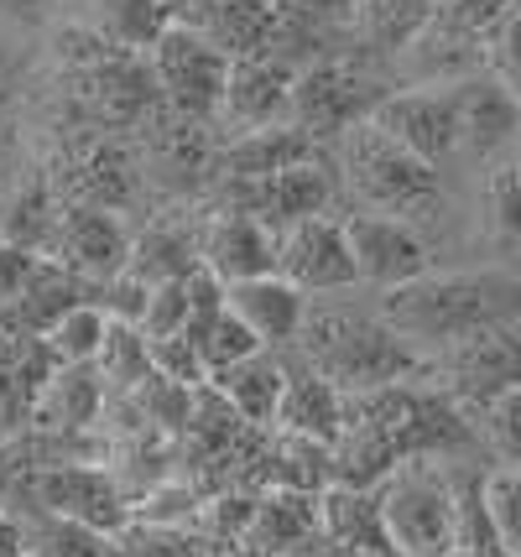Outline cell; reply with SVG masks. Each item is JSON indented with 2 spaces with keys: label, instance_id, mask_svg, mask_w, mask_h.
I'll list each match as a JSON object with an SVG mask.
<instances>
[{
  "label": "cell",
  "instance_id": "obj_1",
  "mask_svg": "<svg viewBox=\"0 0 521 557\" xmlns=\"http://www.w3.org/2000/svg\"><path fill=\"white\" fill-rule=\"evenodd\" d=\"M381 323L401 344H454L474 339L500 323H521V276L506 271H448V276H418L407 287L386 292Z\"/></svg>",
  "mask_w": 521,
  "mask_h": 557
},
{
  "label": "cell",
  "instance_id": "obj_2",
  "mask_svg": "<svg viewBox=\"0 0 521 557\" xmlns=\"http://www.w3.org/2000/svg\"><path fill=\"white\" fill-rule=\"evenodd\" d=\"M302 344H308V360L313 375H323L328 386L339 391H386L401 386L412 370H418V349L401 344L381 318H360V313H308L302 318Z\"/></svg>",
  "mask_w": 521,
  "mask_h": 557
},
{
  "label": "cell",
  "instance_id": "obj_3",
  "mask_svg": "<svg viewBox=\"0 0 521 557\" xmlns=\"http://www.w3.org/2000/svg\"><path fill=\"white\" fill-rule=\"evenodd\" d=\"M345 172L349 188L371 203L375 214L392 219H422L438 209V168L412 157L407 146H397L381 125L360 121L345 131Z\"/></svg>",
  "mask_w": 521,
  "mask_h": 557
},
{
  "label": "cell",
  "instance_id": "obj_4",
  "mask_svg": "<svg viewBox=\"0 0 521 557\" xmlns=\"http://www.w3.org/2000/svg\"><path fill=\"white\" fill-rule=\"evenodd\" d=\"M381 521L401 557H448L454 553V485L427 459L397 463L381 485Z\"/></svg>",
  "mask_w": 521,
  "mask_h": 557
},
{
  "label": "cell",
  "instance_id": "obj_5",
  "mask_svg": "<svg viewBox=\"0 0 521 557\" xmlns=\"http://www.w3.org/2000/svg\"><path fill=\"white\" fill-rule=\"evenodd\" d=\"M230 69H235V63L203 37V26H188V22H173L157 37V48H151L157 89H162V99L173 104L177 115H188V121H209L224 104Z\"/></svg>",
  "mask_w": 521,
  "mask_h": 557
},
{
  "label": "cell",
  "instance_id": "obj_6",
  "mask_svg": "<svg viewBox=\"0 0 521 557\" xmlns=\"http://www.w3.org/2000/svg\"><path fill=\"white\" fill-rule=\"evenodd\" d=\"M381 99L386 95L355 63L323 58V63H308L293 84V125L302 136H334V131L345 136L349 125L371 121Z\"/></svg>",
  "mask_w": 521,
  "mask_h": 557
},
{
  "label": "cell",
  "instance_id": "obj_7",
  "mask_svg": "<svg viewBox=\"0 0 521 557\" xmlns=\"http://www.w3.org/2000/svg\"><path fill=\"white\" fill-rule=\"evenodd\" d=\"M276 276H287L293 287L308 292H339L355 287V256H349V235L339 219H302L293 230L276 235Z\"/></svg>",
  "mask_w": 521,
  "mask_h": 557
},
{
  "label": "cell",
  "instance_id": "obj_8",
  "mask_svg": "<svg viewBox=\"0 0 521 557\" xmlns=\"http://www.w3.org/2000/svg\"><path fill=\"white\" fill-rule=\"evenodd\" d=\"M345 235H349V256H355V276L360 282L397 292L407 282L427 276V240L407 219L355 214V219H345Z\"/></svg>",
  "mask_w": 521,
  "mask_h": 557
},
{
  "label": "cell",
  "instance_id": "obj_9",
  "mask_svg": "<svg viewBox=\"0 0 521 557\" xmlns=\"http://www.w3.org/2000/svg\"><path fill=\"white\" fill-rule=\"evenodd\" d=\"M334 198V177L319 157L313 162H298V168H282L272 177H250V183H235V214H250L256 224H266L272 235L293 230L302 219H319Z\"/></svg>",
  "mask_w": 521,
  "mask_h": 557
},
{
  "label": "cell",
  "instance_id": "obj_10",
  "mask_svg": "<svg viewBox=\"0 0 521 557\" xmlns=\"http://www.w3.org/2000/svg\"><path fill=\"white\" fill-rule=\"evenodd\" d=\"M32 495L48 516H63V521H78L89 532H121L125 527V495L115 490V480L104 469H89V463H63V469H48L32 480Z\"/></svg>",
  "mask_w": 521,
  "mask_h": 557
},
{
  "label": "cell",
  "instance_id": "obj_11",
  "mask_svg": "<svg viewBox=\"0 0 521 557\" xmlns=\"http://www.w3.org/2000/svg\"><path fill=\"white\" fill-rule=\"evenodd\" d=\"M371 125H381L397 146H407L412 157L433 162L448 157L459 146V115H454V95L448 89H407V95H386L375 104Z\"/></svg>",
  "mask_w": 521,
  "mask_h": 557
},
{
  "label": "cell",
  "instance_id": "obj_12",
  "mask_svg": "<svg viewBox=\"0 0 521 557\" xmlns=\"http://www.w3.org/2000/svg\"><path fill=\"white\" fill-rule=\"evenodd\" d=\"M293 84H298V69L287 58H246L230 69V89H224L220 110L246 136L293 125Z\"/></svg>",
  "mask_w": 521,
  "mask_h": 557
},
{
  "label": "cell",
  "instance_id": "obj_13",
  "mask_svg": "<svg viewBox=\"0 0 521 557\" xmlns=\"http://www.w3.org/2000/svg\"><path fill=\"white\" fill-rule=\"evenodd\" d=\"M448 375L454 386L474 401H496L500 391L521 386V323H500L474 339L448 349Z\"/></svg>",
  "mask_w": 521,
  "mask_h": 557
},
{
  "label": "cell",
  "instance_id": "obj_14",
  "mask_svg": "<svg viewBox=\"0 0 521 557\" xmlns=\"http://www.w3.org/2000/svg\"><path fill=\"white\" fill-rule=\"evenodd\" d=\"M58 267H69L84 282V276H95V282H115L125 271V250H131V240H125L121 219L110 214V209H69L63 214V224H58Z\"/></svg>",
  "mask_w": 521,
  "mask_h": 557
},
{
  "label": "cell",
  "instance_id": "obj_15",
  "mask_svg": "<svg viewBox=\"0 0 521 557\" xmlns=\"http://www.w3.org/2000/svg\"><path fill=\"white\" fill-rule=\"evenodd\" d=\"M448 95H454V115H459V146H470L474 157H496L517 141L521 99L506 95L491 73L448 84Z\"/></svg>",
  "mask_w": 521,
  "mask_h": 557
},
{
  "label": "cell",
  "instance_id": "obj_16",
  "mask_svg": "<svg viewBox=\"0 0 521 557\" xmlns=\"http://www.w3.org/2000/svg\"><path fill=\"white\" fill-rule=\"evenodd\" d=\"M224 308L261 344H293L302 334V318H308V297L272 271V276H250V282L224 287Z\"/></svg>",
  "mask_w": 521,
  "mask_h": 557
},
{
  "label": "cell",
  "instance_id": "obj_17",
  "mask_svg": "<svg viewBox=\"0 0 521 557\" xmlns=\"http://www.w3.org/2000/svg\"><path fill=\"white\" fill-rule=\"evenodd\" d=\"M203 271H214L224 287H235V282H250V276H272L276 271V235L266 224H256L250 214H230L209 230V240L199 250Z\"/></svg>",
  "mask_w": 521,
  "mask_h": 557
},
{
  "label": "cell",
  "instance_id": "obj_18",
  "mask_svg": "<svg viewBox=\"0 0 521 557\" xmlns=\"http://www.w3.org/2000/svg\"><path fill=\"white\" fill-rule=\"evenodd\" d=\"M276 428H282V433H293V437H308V443L334 448L339 433H345V396L328 386L323 375H313V370L287 375L282 407H276Z\"/></svg>",
  "mask_w": 521,
  "mask_h": 557
},
{
  "label": "cell",
  "instance_id": "obj_19",
  "mask_svg": "<svg viewBox=\"0 0 521 557\" xmlns=\"http://www.w3.org/2000/svg\"><path fill=\"white\" fill-rule=\"evenodd\" d=\"M89 89H95V104L121 125L141 121L151 104L162 99L151 63H131V52H100L95 69H89Z\"/></svg>",
  "mask_w": 521,
  "mask_h": 557
},
{
  "label": "cell",
  "instance_id": "obj_20",
  "mask_svg": "<svg viewBox=\"0 0 521 557\" xmlns=\"http://www.w3.org/2000/svg\"><path fill=\"white\" fill-rule=\"evenodd\" d=\"M319 527L334 536L339 547H355V553H397L392 536H386V521H381L375 490L328 485L319 495Z\"/></svg>",
  "mask_w": 521,
  "mask_h": 557
},
{
  "label": "cell",
  "instance_id": "obj_21",
  "mask_svg": "<svg viewBox=\"0 0 521 557\" xmlns=\"http://www.w3.org/2000/svg\"><path fill=\"white\" fill-rule=\"evenodd\" d=\"M298 162H313V136H302L298 125H276V131H250L220 157V168L235 177V183H250V177H272L282 168H298Z\"/></svg>",
  "mask_w": 521,
  "mask_h": 557
},
{
  "label": "cell",
  "instance_id": "obj_22",
  "mask_svg": "<svg viewBox=\"0 0 521 557\" xmlns=\"http://www.w3.org/2000/svg\"><path fill=\"white\" fill-rule=\"evenodd\" d=\"M214 386H220V396L240 412L246 428H272L276 407H282V391H287V370L272 364L266 355H250L246 364L214 375Z\"/></svg>",
  "mask_w": 521,
  "mask_h": 557
},
{
  "label": "cell",
  "instance_id": "obj_23",
  "mask_svg": "<svg viewBox=\"0 0 521 557\" xmlns=\"http://www.w3.org/2000/svg\"><path fill=\"white\" fill-rule=\"evenodd\" d=\"M199 267H203L199 245L188 240L183 230H147V235H136V240H131L121 276L141 282V287H162V282H183V276H194Z\"/></svg>",
  "mask_w": 521,
  "mask_h": 557
},
{
  "label": "cell",
  "instance_id": "obj_24",
  "mask_svg": "<svg viewBox=\"0 0 521 557\" xmlns=\"http://www.w3.org/2000/svg\"><path fill=\"white\" fill-rule=\"evenodd\" d=\"M313 527H319V495L272 490L266 500H256L246 536H250V547H261V553H282V547H298Z\"/></svg>",
  "mask_w": 521,
  "mask_h": 557
},
{
  "label": "cell",
  "instance_id": "obj_25",
  "mask_svg": "<svg viewBox=\"0 0 521 557\" xmlns=\"http://www.w3.org/2000/svg\"><path fill=\"white\" fill-rule=\"evenodd\" d=\"M42 428H89L100 417V370L95 364H58L37 401Z\"/></svg>",
  "mask_w": 521,
  "mask_h": 557
},
{
  "label": "cell",
  "instance_id": "obj_26",
  "mask_svg": "<svg viewBox=\"0 0 521 557\" xmlns=\"http://www.w3.org/2000/svg\"><path fill=\"white\" fill-rule=\"evenodd\" d=\"M168 26H173V5L162 0H100V37L115 52H151Z\"/></svg>",
  "mask_w": 521,
  "mask_h": 557
},
{
  "label": "cell",
  "instance_id": "obj_27",
  "mask_svg": "<svg viewBox=\"0 0 521 557\" xmlns=\"http://www.w3.org/2000/svg\"><path fill=\"white\" fill-rule=\"evenodd\" d=\"M188 339H194V349H199L209 381L224 375V370H235V364H246L250 355H261V339H256V334H250L230 308H220V313H209L203 323H194V329H188Z\"/></svg>",
  "mask_w": 521,
  "mask_h": 557
},
{
  "label": "cell",
  "instance_id": "obj_28",
  "mask_svg": "<svg viewBox=\"0 0 521 557\" xmlns=\"http://www.w3.org/2000/svg\"><path fill=\"white\" fill-rule=\"evenodd\" d=\"M104 329H110V313L78 302L58 323H48L37 344L48 349L52 364H95V355H100V344H104Z\"/></svg>",
  "mask_w": 521,
  "mask_h": 557
},
{
  "label": "cell",
  "instance_id": "obj_29",
  "mask_svg": "<svg viewBox=\"0 0 521 557\" xmlns=\"http://www.w3.org/2000/svg\"><path fill=\"white\" fill-rule=\"evenodd\" d=\"M78 276L69 267H58V261H37V271L26 276L22 297H16V308L26 313V323L42 334L48 323H58V318L69 313V308H78Z\"/></svg>",
  "mask_w": 521,
  "mask_h": 557
},
{
  "label": "cell",
  "instance_id": "obj_30",
  "mask_svg": "<svg viewBox=\"0 0 521 557\" xmlns=\"http://www.w3.org/2000/svg\"><path fill=\"white\" fill-rule=\"evenodd\" d=\"M95 370H100V381H110V386H121V391L141 386V381L151 375V355H147L141 329H136V323H121V318H110L100 355H95Z\"/></svg>",
  "mask_w": 521,
  "mask_h": 557
},
{
  "label": "cell",
  "instance_id": "obj_31",
  "mask_svg": "<svg viewBox=\"0 0 521 557\" xmlns=\"http://www.w3.org/2000/svg\"><path fill=\"white\" fill-rule=\"evenodd\" d=\"M183 433L199 443V454L220 459L224 448L246 433V422H240V412L220 396L214 381H203V386H194V407H188V428H183Z\"/></svg>",
  "mask_w": 521,
  "mask_h": 557
},
{
  "label": "cell",
  "instance_id": "obj_32",
  "mask_svg": "<svg viewBox=\"0 0 521 557\" xmlns=\"http://www.w3.org/2000/svg\"><path fill=\"white\" fill-rule=\"evenodd\" d=\"M480 500L496 527V542L506 557H521V469H496L480 474Z\"/></svg>",
  "mask_w": 521,
  "mask_h": 557
},
{
  "label": "cell",
  "instance_id": "obj_33",
  "mask_svg": "<svg viewBox=\"0 0 521 557\" xmlns=\"http://www.w3.org/2000/svg\"><path fill=\"white\" fill-rule=\"evenodd\" d=\"M22 557H104V536L78 527V521H63V516H48L42 510V527L37 536L22 532Z\"/></svg>",
  "mask_w": 521,
  "mask_h": 557
},
{
  "label": "cell",
  "instance_id": "obj_34",
  "mask_svg": "<svg viewBox=\"0 0 521 557\" xmlns=\"http://www.w3.org/2000/svg\"><path fill=\"white\" fill-rule=\"evenodd\" d=\"M276 32L298 37H334L339 26L355 22V0H276Z\"/></svg>",
  "mask_w": 521,
  "mask_h": 557
},
{
  "label": "cell",
  "instance_id": "obj_35",
  "mask_svg": "<svg viewBox=\"0 0 521 557\" xmlns=\"http://www.w3.org/2000/svg\"><path fill=\"white\" fill-rule=\"evenodd\" d=\"M188 282V276H183ZM183 282H162V287H147V308L136 318L141 339H173V334H188V292Z\"/></svg>",
  "mask_w": 521,
  "mask_h": 557
},
{
  "label": "cell",
  "instance_id": "obj_36",
  "mask_svg": "<svg viewBox=\"0 0 521 557\" xmlns=\"http://www.w3.org/2000/svg\"><path fill=\"white\" fill-rule=\"evenodd\" d=\"M131 401H136L162 433H183V428H188V407H194V391L173 386V381H162V375H147L141 386L131 391Z\"/></svg>",
  "mask_w": 521,
  "mask_h": 557
},
{
  "label": "cell",
  "instance_id": "obj_37",
  "mask_svg": "<svg viewBox=\"0 0 521 557\" xmlns=\"http://www.w3.org/2000/svg\"><path fill=\"white\" fill-rule=\"evenodd\" d=\"M147 355H151V375H162V381H173V386H203L209 381V370H203L199 349L188 334H173V339H147Z\"/></svg>",
  "mask_w": 521,
  "mask_h": 557
},
{
  "label": "cell",
  "instance_id": "obj_38",
  "mask_svg": "<svg viewBox=\"0 0 521 557\" xmlns=\"http://www.w3.org/2000/svg\"><path fill=\"white\" fill-rule=\"evenodd\" d=\"M485 42H491V48H485V58H491V78H496L511 99H521V11H511Z\"/></svg>",
  "mask_w": 521,
  "mask_h": 557
},
{
  "label": "cell",
  "instance_id": "obj_39",
  "mask_svg": "<svg viewBox=\"0 0 521 557\" xmlns=\"http://www.w3.org/2000/svg\"><path fill=\"white\" fill-rule=\"evenodd\" d=\"M491 219L506 250H521V168H500L491 177Z\"/></svg>",
  "mask_w": 521,
  "mask_h": 557
},
{
  "label": "cell",
  "instance_id": "obj_40",
  "mask_svg": "<svg viewBox=\"0 0 521 557\" xmlns=\"http://www.w3.org/2000/svg\"><path fill=\"white\" fill-rule=\"evenodd\" d=\"M485 412H491V443H496V454L511 469H521V386L500 391L496 401H485Z\"/></svg>",
  "mask_w": 521,
  "mask_h": 557
},
{
  "label": "cell",
  "instance_id": "obj_41",
  "mask_svg": "<svg viewBox=\"0 0 521 557\" xmlns=\"http://www.w3.org/2000/svg\"><path fill=\"white\" fill-rule=\"evenodd\" d=\"M511 16V5L506 0H448L444 5V26H454L459 37H491L500 22Z\"/></svg>",
  "mask_w": 521,
  "mask_h": 557
},
{
  "label": "cell",
  "instance_id": "obj_42",
  "mask_svg": "<svg viewBox=\"0 0 521 557\" xmlns=\"http://www.w3.org/2000/svg\"><path fill=\"white\" fill-rule=\"evenodd\" d=\"M37 271V256L32 250H16V245H0V297L16 302L26 287V276Z\"/></svg>",
  "mask_w": 521,
  "mask_h": 557
},
{
  "label": "cell",
  "instance_id": "obj_43",
  "mask_svg": "<svg viewBox=\"0 0 521 557\" xmlns=\"http://www.w3.org/2000/svg\"><path fill=\"white\" fill-rule=\"evenodd\" d=\"M0 557H22V527L0 521Z\"/></svg>",
  "mask_w": 521,
  "mask_h": 557
},
{
  "label": "cell",
  "instance_id": "obj_44",
  "mask_svg": "<svg viewBox=\"0 0 521 557\" xmlns=\"http://www.w3.org/2000/svg\"><path fill=\"white\" fill-rule=\"evenodd\" d=\"M517 141H521V121H517Z\"/></svg>",
  "mask_w": 521,
  "mask_h": 557
},
{
  "label": "cell",
  "instance_id": "obj_45",
  "mask_svg": "<svg viewBox=\"0 0 521 557\" xmlns=\"http://www.w3.org/2000/svg\"><path fill=\"white\" fill-rule=\"evenodd\" d=\"M0 136H5V121H0Z\"/></svg>",
  "mask_w": 521,
  "mask_h": 557
},
{
  "label": "cell",
  "instance_id": "obj_46",
  "mask_svg": "<svg viewBox=\"0 0 521 557\" xmlns=\"http://www.w3.org/2000/svg\"><path fill=\"white\" fill-rule=\"evenodd\" d=\"M162 5H173V0H162Z\"/></svg>",
  "mask_w": 521,
  "mask_h": 557
},
{
  "label": "cell",
  "instance_id": "obj_47",
  "mask_svg": "<svg viewBox=\"0 0 521 557\" xmlns=\"http://www.w3.org/2000/svg\"><path fill=\"white\" fill-rule=\"evenodd\" d=\"M22 5H32V0H22Z\"/></svg>",
  "mask_w": 521,
  "mask_h": 557
}]
</instances>
